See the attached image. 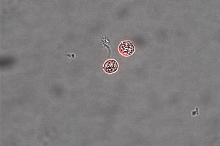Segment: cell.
I'll return each instance as SVG.
<instances>
[{
	"mask_svg": "<svg viewBox=\"0 0 220 146\" xmlns=\"http://www.w3.org/2000/svg\"><path fill=\"white\" fill-rule=\"evenodd\" d=\"M120 53L125 56L131 55L134 52V47L130 41H125L122 42L119 47Z\"/></svg>",
	"mask_w": 220,
	"mask_h": 146,
	"instance_id": "1",
	"label": "cell"
},
{
	"mask_svg": "<svg viewBox=\"0 0 220 146\" xmlns=\"http://www.w3.org/2000/svg\"><path fill=\"white\" fill-rule=\"evenodd\" d=\"M118 68V63L114 60H110L107 61L104 66V70L108 73H112L116 72Z\"/></svg>",
	"mask_w": 220,
	"mask_h": 146,
	"instance_id": "2",
	"label": "cell"
}]
</instances>
